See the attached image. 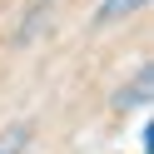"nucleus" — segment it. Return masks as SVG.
Segmentation results:
<instances>
[{"mask_svg":"<svg viewBox=\"0 0 154 154\" xmlns=\"http://www.w3.org/2000/svg\"><path fill=\"white\" fill-rule=\"evenodd\" d=\"M25 139H30V129H25V124L5 129V134H0V154H20V149H25Z\"/></svg>","mask_w":154,"mask_h":154,"instance_id":"f257e3e1","label":"nucleus"},{"mask_svg":"<svg viewBox=\"0 0 154 154\" xmlns=\"http://www.w3.org/2000/svg\"><path fill=\"white\" fill-rule=\"evenodd\" d=\"M144 0H104V10H100V20H119V15H129V10H139Z\"/></svg>","mask_w":154,"mask_h":154,"instance_id":"f03ea898","label":"nucleus"}]
</instances>
